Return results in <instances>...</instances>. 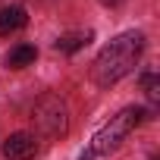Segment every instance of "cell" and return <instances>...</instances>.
I'll return each mask as SVG.
<instances>
[{
  "label": "cell",
  "mask_w": 160,
  "mask_h": 160,
  "mask_svg": "<svg viewBox=\"0 0 160 160\" xmlns=\"http://www.w3.org/2000/svg\"><path fill=\"white\" fill-rule=\"evenodd\" d=\"M25 25V10L22 7H3L0 10V38H7Z\"/></svg>",
  "instance_id": "5b68a950"
},
{
  "label": "cell",
  "mask_w": 160,
  "mask_h": 160,
  "mask_svg": "<svg viewBox=\"0 0 160 160\" xmlns=\"http://www.w3.org/2000/svg\"><path fill=\"white\" fill-rule=\"evenodd\" d=\"M104 3H107V7H116V3H119V0H104Z\"/></svg>",
  "instance_id": "30bf717a"
},
{
  "label": "cell",
  "mask_w": 160,
  "mask_h": 160,
  "mask_svg": "<svg viewBox=\"0 0 160 160\" xmlns=\"http://www.w3.org/2000/svg\"><path fill=\"white\" fill-rule=\"evenodd\" d=\"M38 154V141L28 132H16L3 141V157L7 160H32Z\"/></svg>",
  "instance_id": "277c9868"
},
{
  "label": "cell",
  "mask_w": 160,
  "mask_h": 160,
  "mask_svg": "<svg viewBox=\"0 0 160 160\" xmlns=\"http://www.w3.org/2000/svg\"><path fill=\"white\" fill-rule=\"evenodd\" d=\"M141 85H144L148 101H151V104H157V101H160V78H157L154 72H144V75H141Z\"/></svg>",
  "instance_id": "ba28073f"
},
{
  "label": "cell",
  "mask_w": 160,
  "mask_h": 160,
  "mask_svg": "<svg viewBox=\"0 0 160 160\" xmlns=\"http://www.w3.org/2000/svg\"><path fill=\"white\" fill-rule=\"evenodd\" d=\"M141 119H144V110H141V107H126V110H119L116 116H110V122L94 135V141H91V154H101V157L113 154V151L122 144V138H126Z\"/></svg>",
  "instance_id": "7a4b0ae2"
},
{
  "label": "cell",
  "mask_w": 160,
  "mask_h": 160,
  "mask_svg": "<svg viewBox=\"0 0 160 160\" xmlns=\"http://www.w3.org/2000/svg\"><path fill=\"white\" fill-rule=\"evenodd\" d=\"M141 47H144V35L141 32H122L119 38H113L94 60L91 66V78L98 85H113L119 82L122 75H129L141 57Z\"/></svg>",
  "instance_id": "6da1fadb"
},
{
  "label": "cell",
  "mask_w": 160,
  "mask_h": 160,
  "mask_svg": "<svg viewBox=\"0 0 160 160\" xmlns=\"http://www.w3.org/2000/svg\"><path fill=\"white\" fill-rule=\"evenodd\" d=\"M32 119H35V126L44 132V135H63L66 129H69V110H66V104L57 98V94H44L35 107H32Z\"/></svg>",
  "instance_id": "3957f363"
},
{
  "label": "cell",
  "mask_w": 160,
  "mask_h": 160,
  "mask_svg": "<svg viewBox=\"0 0 160 160\" xmlns=\"http://www.w3.org/2000/svg\"><path fill=\"white\" fill-rule=\"evenodd\" d=\"M91 38H94L91 32H69V35H63V38L57 41V50H63V53H75V50H82Z\"/></svg>",
  "instance_id": "52a82bcc"
},
{
  "label": "cell",
  "mask_w": 160,
  "mask_h": 160,
  "mask_svg": "<svg viewBox=\"0 0 160 160\" xmlns=\"http://www.w3.org/2000/svg\"><path fill=\"white\" fill-rule=\"evenodd\" d=\"M78 160H94V154H91V148H88V151H82V154H78Z\"/></svg>",
  "instance_id": "9c48e42d"
},
{
  "label": "cell",
  "mask_w": 160,
  "mask_h": 160,
  "mask_svg": "<svg viewBox=\"0 0 160 160\" xmlns=\"http://www.w3.org/2000/svg\"><path fill=\"white\" fill-rule=\"evenodd\" d=\"M38 60V50L32 47V44H16L10 53H7V66L10 69H25V66H32Z\"/></svg>",
  "instance_id": "8992f818"
}]
</instances>
